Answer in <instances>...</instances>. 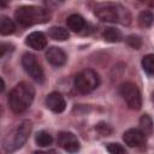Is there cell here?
I'll use <instances>...</instances> for the list:
<instances>
[{"label": "cell", "instance_id": "obj_1", "mask_svg": "<svg viewBox=\"0 0 154 154\" xmlns=\"http://www.w3.org/2000/svg\"><path fill=\"white\" fill-rule=\"evenodd\" d=\"M35 96V89L26 82L18 83L8 94V105L14 113H22L31 105Z\"/></svg>", "mask_w": 154, "mask_h": 154}, {"label": "cell", "instance_id": "obj_2", "mask_svg": "<svg viewBox=\"0 0 154 154\" xmlns=\"http://www.w3.org/2000/svg\"><path fill=\"white\" fill-rule=\"evenodd\" d=\"M95 14L103 22L120 23L128 25L131 20L129 11L119 4L113 2H101L95 6Z\"/></svg>", "mask_w": 154, "mask_h": 154}, {"label": "cell", "instance_id": "obj_3", "mask_svg": "<svg viewBox=\"0 0 154 154\" xmlns=\"http://www.w3.org/2000/svg\"><path fill=\"white\" fill-rule=\"evenodd\" d=\"M14 16L17 22L25 26L46 23L49 20L51 17L48 10L38 6H22L17 8Z\"/></svg>", "mask_w": 154, "mask_h": 154}, {"label": "cell", "instance_id": "obj_4", "mask_svg": "<svg viewBox=\"0 0 154 154\" xmlns=\"http://www.w3.org/2000/svg\"><path fill=\"white\" fill-rule=\"evenodd\" d=\"M100 84L99 75L90 69L82 70L75 77V88L82 94H89Z\"/></svg>", "mask_w": 154, "mask_h": 154}, {"label": "cell", "instance_id": "obj_5", "mask_svg": "<svg viewBox=\"0 0 154 154\" xmlns=\"http://www.w3.org/2000/svg\"><path fill=\"white\" fill-rule=\"evenodd\" d=\"M120 94L126 102L128 107L131 109H140L142 106V97L138 88L131 83V82H125L120 85Z\"/></svg>", "mask_w": 154, "mask_h": 154}, {"label": "cell", "instance_id": "obj_6", "mask_svg": "<svg viewBox=\"0 0 154 154\" xmlns=\"http://www.w3.org/2000/svg\"><path fill=\"white\" fill-rule=\"evenodd\" d=\"M22 65L24 67V70L26 71V73L36 82L42 83L45 79V73L41 67V65L37 63L36 57L31 53H25L22 58Z\"/></svg>", "mask_w": 154, "mask_h": 154}, {"label": "cell", "instance_id": "obj_7", "mask_svg": "<svg viewBox=\"0 0 154 154\" xmlns=\"http://www.w3.org/2000/svg\"><path fill=\"white\" fill-rule=\"evenodd\" d=\"M30 131H31V123L29 120H23L18 125V128L14 132V136H13V142L7 148V150H14L17 148H20L28 140Z\"/></svg>", "mask_w": 154, "mask_h": 154}, {"label": "cell", "instance_id": "obj_8", "mask_svg": "<svg viewBox=\"0 0 154 154\" xmlns=\"http://www.w3.org/2000/svg\"><path fill=\"white\" fill-rule=\"evenodd\" d=\"M58 144L63 149H65L66 152H70V153H75L79 149V142H78L77 137L72 132H67V131L59 132Z\"/></svg>", "mask_w": 154, "mask_h": 154}, {"label": "cell", "instance_id": "obj_9", "mask_svg": "<svg viewBox=\"0 0 154 154\" xmlns=\"http://www.w3.org/2000/svg\"><path fill=\"white\" fill-rule=\"evenodd\" d=\"M123 141L129 147H141L146 142V135L141 129H129L124 132Z\"/></svg>", "mask_w": 154, "mask_h": 154}, {"label": "cell", "instance_id": "obj_10", "mask_svg": "<svg viewBox=\"0 0 154 154\" xmlns=\"http://www.w3.org/2000/svg\"><path fill=\"white\" fill-rule=\"evenodd\" d=\"M46 106L52 112H54V113H61L65 109L66 102H65L64 96L60 93L53 91L49 95H47V97H46Z\"/></svg>", "mask_w": 154, "mask_h": 154}, {"label": "cell", "instance_id": "obj_11", "mask_svg": "<svg viewBox=\"0 0 154 154\" xmlns=\"http://www.w3.org/2000/svg\"><path fill=\"white\" fill-rule=\"evenodd\" d=\"M25 43L30 48H32L35 51H41V49H43L47 46V38H46V36H45L43 32H41V31H34V32H31V34H29L26 36Z\"/></svg>", "mask_w": 154, "mask_h": 154}, {"label": "cell", "instance_id": "obj_12", "mask_svg": "<svg viewBox=\"0 0 154 154\" xmlns=\"http://www.w3.org/2000/svg\"><path fill=\"white\" fill-rule=\"evenodd\" d=\"M46 58L49 64L54 66H61L66 63V54L58 47H51L46 52Z\"/></svg>", "mask_w": 154, "mask_h": 154}, {"label": "cell", "instance_id": "obj_13", "mask_svg": "<svg viewBox=\"0 0 154 154\" xmlns=\"http://www.w3.org/2000/svg\"><path fill=\"white\" fill-rule=\"evenodd\" d=\"M66 24H67V28L75 32H79L84 26H85V22L83 19L82 16L79 14H71L67 17L66 19Z\"/></svg>", "mask_w": 154, "mask_h": 154}, {"label": "cell", "instance_id": "obj_14", "mask_svg": "<svg viewBox=\"0 0 154 154\" xmlns=\"http://www.w3.org/2000/svg\"><path fill=\"white\" fill-rule=\"evenodd\" d=\"M16 30V25L13 20L6 16H1L0 19V32L1 35H10Z\"/></svg>", "mask_w": 154, "mask_h": 154}, {"label": "cell", "instance_id": "obj_15", "mask_svg": "<svg viewBox=\"0 0 154 154\" xmlns=\"http://www.w3.org/2000/svg\"><path fill=\"white\" fill-rule=\"evenodd\" d=\"M49 37L55 41H65L69 38V31L61 26H52L48 32Z\"/></svg>", "mask_w": 154, "mask_h": 154}, {"label": "cell", "instance_id": "obj_16", "mask_svg": "<svg viewBox=\"0 0 154 154\" xmlns=\"http://www.w3.org/2000/svg\"><path fill=\"white\" fill-rule=\"evenodd\" d=\"M140 129L142 130V132L146 136H149L153 134L154 130V125H153V120L148 114H143L140 118Z\"/></svg>", "mask_w": 154, "mask_h": 154}, {"label": "cell", "instance_id": "obj_17", "mask_svg": "<svg viewBox=\"0 0 154 154\" xmlns=\"http://www.w3.org/2000/svg\"><path fill=\"white\" fill-rule=\"evenodd\" d=\"M35 141L37 143V146L40 147H47L53 142V137L47 132V131H38L35 135Z\"/></svg>", "mask_w": 154, "mask_h": 154}, {"label": "cell", "instance_id": "obj_18", "mask_svg": "<svg viewBox=\"0 0 154 154\" xmlns=\"http://www.w3.org/2000/svg\"><path fill=\"white\" fill-rule=\"evenodd\" d=\"M103 38L108 42H118L122 40V34L118 29H114V28H107L103 34H102Z\"/></svg>", "mask_w": 154, "mask_h": 154}, {"label": "cell", "instance_id": "obj_19", "mask_svg": "<svg viewBox=\"0 0 154 154\" xmlns=\"http://www.w3.org/2000/svg\"><path fill=\"white\" fill-rule=\"evenodd\" d=\"M138 22L144 28H149L153 23H154V14L149 11H142L138 16Z\"/></svg>", "mask_w": 154, "mask_h": 154}, {"label": "cell", "instance_id": "obj_20", "mask_svg": "<svg viewBox=\"0 0 154 154\" xmlns=\"http://www.w3.org/2000/svg\"><path fill=\"white\" fill-rule=\"evenodd\" d=\"M142 67L147 73L154 75V54H147L143 57Z\"/></svg>", "mask_w": 154, "mask_h": 154}, {"label": "cell", "instance_id": "obj_21", "mask_svg": "<svg viewBox=\"0 0 154 154\" xmlns=\"http://www.w3.org/2000/svg\"><path fill=\"white\" fill-rule=\"evenodd\" d=\"M107 150L112 154H120V153H125V148L122 147L119 143H109L107 146Z\"/></svg>", "mask_w": 154, "mask_h": 154}, {"label": "cell", "instance_id": "obj_22", "mask_svg": "<svg viewBox=\"0 0 154 154\" xmlns=\"http://www.w3.org/2000/svg\"><path fill=\"white\" fill-rule=\"evenodd\" d=\"M126 42L128 45L131 47V48H135V49H138L141 47V38L138 36H135V35H131L126 38Z\"/></svg>", "mask_w": 154, "mask_h": 154}, {"label": "cell", "instance_id": "obj_23", "mask_svg": "<svg viewBox=\"0 0 154 154\" xmlns=\"http://www.w3.org/2000/svg\"><path fill=\"white\" fill-rule=\"evenodd\" d=\"M95 129H96L101 135H103V136H107V135H109V134L112 132V128H111L108 124H105V123H99V124L95 126Z\"/></svg>", "mask_w": 154, "mask_h": 154}, {"label": "cell", "instance_id": "obj_24", "mask_svg": "<svg viewBox=\"0 0 154 154\" xmlns=\"http://www.w3.org/2000/svg\"><path fill=\"white\" fill-rule=\"evenodd\" d=\"M64 2V0H45V4L48 7H58Z\"/></svg>", "mask_w": 154, "mask_h": 154}, {"label": "cell", "instance_id": "obj_25", "mask_svg": "<svg viewBox=\"0 0 154 154\" xmlns=\"http://www.w3.org/2000/svg\"><path fill=\"white\" fill-rule=\"evenodd\" d=\"M140 1H141V2H144V1H147V0H140Z\"/></svg>", "mask_w": 154, "mask_h": 154}, {"label": "cell", "instance_id": "obj_26", "mask_svg": "<svg viewBox=\"0 0 154 154\" xmlns=\"http://www.w3.org/2000/svg\"><path fill=\"white\" fill-rule=\"evenodd\" d=\"M153 100H154V94H153Z\"/></svg>", "mask_w": 154, "mask_h": 154}]
</instances>
